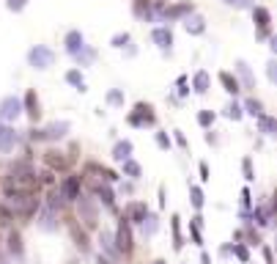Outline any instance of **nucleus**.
<instances>
[{
	"label": "nucleus",
	"instance_id": "1",
	"mask_svg": "<svg viewBox=\"0 0 277 264\" xmlns=\"http://www.w3.org/2000/svg\"><path fill=\"white\" fill-rule=\"evenodd\" d=\"M52 61H55V52H52L50 47H44V44H36L28 52V64L33 66V69H47V66H52Z\"/></svg>",
	"mask_w": 277,
	"mask_h": 264
},
{
	"label": "nucleus",
	"instance_id": "2",
	"mask_svg": "<svg viewBox=\"0 0 277 264\" xmlns=\"http://www.w3.org/2000/svg\"><path fill=\"white\" fill-rule=\"evenodd\" d=\"M129 124L132 127H154L157 124V116H154V107L151 105H146V102H140V105H134V110L129 113Z\"/></svg>",
	"mask_w": 277,
	"mask_h": 264
},
{
	"label": "nucleus",
	"instance_id": "3",
	"mask_svg": "<svg viewBox=\"0 0 277 264\" xmlns=\"http://www.w3.org/2000/svg\"><path fill=\"white\" fill-rule=\"evenodd\" d=\"M22 116V99L17 97H3V102H0V119L6 121H14Z\"/></svg>",
	"mask_w": 277,
	"mask_h": 264
},
{
	"label": "nucleus",
	"instance_id": "4",
	"mask_svg": "<svg viewBox=\"0 0 277 264\" xmlns=\"http://www.w3.org/2000/svg\"><path fill=\"white\" fill-rule=\"evenodd\" d=\"M151 39H154V44H157L162 52H170V50H173V31L167 28V25H159V28H154V31H151Z\"/></svg>",
	"mask_w": 277,
	"mask_h": 264
},
{
	"label": "nucleus",
	"instance_id": "5",
	"mask_svg": "<svg viewBox=\"0 0 277 264\" xmlns=\"http://www.w3.org/2000/svg\"><path fill=\"white\" fill-rule=\"evenodd\" d=\"M116 250H121V253H129L132 250V226H129V220H121V226H118V234H116Z\"/></svg>",
	"mask_w": 277,
	"mask_h": 264
},
{
	"label": "nucleus",
	"instance_id": "6",
	"mask_svg": "<svg viewBox=\"0 0 277 264\" xmlns=\"http://www.w3.org/2000/svg\"><path fill=\"white\" fill-rule=\"evenodd\" d=\"M192 11H195L192 3H173V6H167V9H162V19L176 22V19H184L187 14H192Z\"/></svg>",
	"mask_w": 277,
	"mask_h": 264
},
{
	"label": "nucleus",
	"instance_id": "7",
	"mask_svg": "<svg viewBox=\"0 0 277 264\" xmlns=\"http://www.w3.org/2000/svg\"><path fill=\"white\" fill-rule=\"evenodd\" d=\"M60 198L63 201H77L80 195V176H66L63 182H60Z\"/></svg>",
	"mask_w": 277,
	"mask_h": 264
},
{
	"label": "nucleus",
	"instance_id": "8",
	"mask_svg": "<svg viewBox=\"0 0 277 264\" xmlns=\"http://www.w3.org/2000/svg\"><path fill=\"white\" fill-rule=\"evenodd\" d=\"M184 31L190 33V36H200V33L206 31V19L192 11V14H187V17H184Z\"/></svg>",
	"mask_w": 277,
	"mask_h": 264
},
{
	"label": "nucleus",
	"instance_id": "9",
	"mask_svg": "<svg viewBox=\"0 0 277 264\" xmlns=\"http://www.w3.org/2000/svg\"><path fill=\"white\" fill-rule=\"evenodd\" d=\"M69 130H72L69 121H55V124H50L47 130H42V135H44V140H60Z\"/></svg>",
	"mask_w": 277,
	"mask_h": 264
},
{
	"label": "nucleus",
	"instance_id": "10",
	"mask_svg": "<svg viewBox=\"0 0 277 264\" xmlns=\"http://www.w3.org/2000/svg\"><path fill=\"white\" fill-rule=\"evenodd\" d=\"M134 14L146 22H154L157 14H154V0H134Z\"/></svg>",
	"mask_w": 277,
	"mask_h": 264
},
{
	"label": "nucleus",
	"instance_id": "11",
	"mask_svg": "<svg viewBox=\"0 0 277 264\" xmlns=\"http://www.w3.org/2000/svg\"><path fill=\"white\" fill-rule=\"evenodd\" d=\"M22 113H28V116H30V121H36L39 116H42V110H39V97H36V91H28V94H25Z\"/></svg>",
	"mask_w": 277,
	"mask_h": 264
},
{
	"label": "nucleus",
	"instance_id": "12",
	"mask_svg": "<svg viewBox=\"0 0 277 264\" xmlns=\"http://www.w3.org/2000/svg\"><path fill=\"white\" fill-rule=\"evenodd\" d=\"M146 215H148V207L143 204V201H132V204L126 207V215H124V218L129 220V223H140Z\"/></svg>",
	"mask_w": 277,
	"mask_h": 264
},
{
	"label": "nucleus",
	"instance_id": "13",
	"mask_svg": "<svg viewBox=\"0 0 277 264\" xmlns=\"http://www.w3.org/2000/svg\"><path fill=\"white\" fill-rule=\"evenodd\" d=\"M77 201H80V212H83L85 226H93V223H96V207H93V201L83 198V195H77Z\"/></svg>",
	"mask_w": 277,
	"mask_h": 264
},
{
	"label": "nucleus",
	"instance_id": "14",
	"mask_svg": "<svg viewBox=\"0 0 277 264\" xmlns=\"http://www.w3.org/2000/svg\"><path fill=\"white\" fill-rule=\"evenodd\" d=\"M17 130L14 127H0V152H9V149H14L17 143Z\"/></svg>",
	"mask_w": 277,
	"mask_h": 264
},
{
	"label": "nucleus",
	"instance_id": "15",
	"mask_svg": "<svg viewBox=\"0 0 277 264\" xmlns=\"http://www.w3.org/2000/svg\"><path fill=\"white\" fill-rule=\"evenodd\" d=\"M63 44H66V52H69V55H74V52L80 50V47L85 44V36L80 31H69L66 33V39H63Z\"/></svg>",
	"mask_w": 277,
	"mask_h": 264
},
{
	"label": "nucleus",
	"instance_id": "16",
	"mask_svg": "<svg viewBox=\"0 0 277 264\" xmlns=\"http://www.w3.org/2000/svg\"><path fill=\"white\" fill-rule=\"evenodd\" d=\"M253 19L258 28H269L272 25V11L266 9V6H253Z\"/></svg>",
	"mask_w": 277,
	"mask_h": 264
},
{
	"label": "nucleus",
	"instance_id": "17",
	"mask_svg": "<svg viewBox=\"0 0 277 264\" xmlns=\"http://www.w3.org/2000/svg\"><path fill=\"white\" fill-rule=\"evenodd\" d=\"M93 193H96V198L102 201L105 207H110V209L116 207V198H113V190H110L107 185H102V182H96V185H93Z\"/></svg>",
	"mask_w": 277,
	"mask_h": 264
},
{
	"label": "nucleus",
	"instance_id": "18",
	"mask_svg": "<svg viewBox=\"0 0 277 264\" xmlns=\"http://www.w3.org/2000/svg\"><path fill=\"white\" fill-rule=\"evenodd\" d=\"M220 83H222V85H225V91H228V94H231V97H236V94H239V91H241V85H239V80H236V77H233V74H231V72H220Z\"/></svg>",
	"mask_w": 277,
	"mask_h": 264
},
{
	"label": "nucleus",
	"instance_id": "19",
	"mask_svg": "<svg viewBox=\"0 0 277 264\" xmlns=\"http://www.w3.org/2000/svg\"><path fill=\"white\" fill-rule=\"evenodd\" d=\"M236 74L241 77L245 88H253V85H255V77H253V72H250V66L245 64V61H236Z\"/></svg>",
	"mask_w": 277,
	"mask_h": 264
},
{
	"label": "nucleus",
	"instance_id": "20",
	"mask_svg": "<svg viewBox=\"0 0 277 264\" xmlns=\"http://www.w3.org/2000/svg\"><path fill=\"white\" fill-rule=\"evenodd\" d=\"M126 157H132V143H129V140H118L116 149H113V160L124 162Z\"/></svg>",
	"mask_w": 277,
	"mask_h": 264
},
{
	"label": "nucleus",
	"instance_id": "21",
	"mask_svg": "<svg viewBox=\"0 0 277 264\" xmlns=\"http://www.w3.org/2000/svg\"><path fill=\"white\" fill-rule=\"evenodd\" d=\"M93 58H96V52H93V50H91V47H88V44H83V47H80L77 52H74V61H77L80 66H88V64H91Z\"/></svg>",
	"mask_w": 277,
	"mask_h": 264
},
{
	"label": "nucleus",
	"instance_id": "22",
	"mask_svg": "<svg viewBox=\"0 0 277 264\" xmlns=\"http://www.w3.org/2000/svg\"><path fill=\"white\" fill-rule=\"evenodd\" d=\"M192 88H195L198 94H206V91H209V72H203V69L195 72V77H192Z\"/></svg>",
	"mask_w": 277,
	"mask_h": 264
},
{
	"label": "nucleus",
	"instance_id": "23",
	"mask_svg": "<svg viewBox=\"0 0 277 264\" xmlns=\"http://www.w3.org/2000/svg\"><path fill=\"white\" fill-rule=\"evenodd\" d=\"M258 127H261L263 135H274L277 132V121L272 116H266V113H261V116H258Z\"/></svg>",
	"mask_w": 277,
	"mask_h": 264
},
{
	"label": "nucleus",
	"instance_id": "24",
	"mask_svg": "<svg viewBox=\"0 0 277 264\" xmlns=\"http://www.w3.org/2000/svg\"><path fill=\"white\" fill-rule=\"evenodd\" d=\"M66 83L74 85L77 91H85V80H83V72H80V69H69V72H66Z\"/></svg>",
	"mask_w": 277,
	"mask_h": 264
},
{
	"label": "nucleus",
	"instance_id": "25",
	"mask_svg": "<svg viewBox=\"0 0 277 264\" xmlns=\"http://www.w3.org/2000/svg\"><path fill=\"white\" fill-rule=\"evenodd\" d=\"M140 226H143V237H151V234H157V228H159V220L154 218V215H146V218L140 220Z\"/></svg>",
	"mask_w": 277,
	"mask_h": 264
},
{
	"label": "nucleus",
	"instance_id": "26",
	"mask_svg": "<svg viewBox=\"0 0 277 264\" xmlns=\"http://www.w3.org/2000/svg\"><path fill=\"white\" fill-rule=\"evenodd\" d=\"M39 226H42V228H55V226H58V220H55V209L47 207L44 212H42V218H39Z\"/></svg>",
	"mask_w": 277,
	"mask_h": 264
},
{
	"label": "nucleus",
	"instance_id": "27",
	"mask_svg": "<svg viewBox=\"0 0 277 264\" xmlns=\"http://www.w3.org/2000/svg\"><path fill=\"white\" fill-rule=\"evenodd\" d=\"M47 162H50V168H58V171H63L69 162L60 157V152H47Z\"/></svg>",
	"mask_w": 277,
	"mask_h": 264
},
{
	"label": "nucleus",
	"instance_id": "28",
	"mask_svg": "<svg viewBox=\"0 0 277 264\" xmlns=\"http://www.w3.org/2000/svg\"><path fill=\"white\" fill-rule=\"evenodd\" d=\"M241 110L250 113V116H261V113H263V105H261V99H247Z\"/></svg>",
	"mask_w": 277,
	"mask_h": 264
},
{
	"label": "nucleus",
	"instance_id": "29",
	"mask_svg": "<svg viewBox=\"0 0 277 264\" xmlns=\"http://www.w3.org/2000/svg\"><path fill=\"white\" fill-rule=\"evenodd\" d=\"M124 173L132 176V179H137V176H140V165H137L132 157H126V160H124Z\"/></svg>",
	"mask_w": 277,
	"mask_h": 264
},
{
	"label": "nucleus",
	"instance_id": "30",
	"mask_svg": "<svg viewBox=\"0 0 277 264\" xmlns=\"http://www.w3.org/2000/svg\"><path fill=\"white\" fill-rule=\"evenodd\" d=\"M9 250L14 256H22V240H19V234H11L9 237Z\"/></svg>",
	"mask_w": 277,
	"mask_h": 264
},
{
	"label": "nucleus",
	"instance_id": "31",
	"mask_svg": "<svg viewBox=\"0 0 277 264\" xmlns=\"http://www.w3.org/2000/svg\"><path fill=\"white\" fill-rule=\"evenodd\" d=\"M225 116H228V119H233V121H239L241 116H245V110H241V105L231 102V105H228V110H225Z\"/></svg>",
	"mask_w": 277,
	"mask_h": 264
},
{
	"label": "nucleus",
	"instance_id": "32",
	"mask_svg": "<svg viewBox=\"0 0 277 264\" xmlns=\"http://www.w3.org/2000/svg\"><path fill=\"white\" fill-rule=\"evenodd\" d=\"M170 226H173V240H176V242H173V248L179 250L181 245H184V242H181V228H179V218H173V220H170Z\"/></svg>",
	"mask_w": 277,
	"mask_h": 264
},
{
	"label": "nucleus",
	"instance_id": "33",
	"mask_svg": "<svg viewBox=\"0 0 277 264\" xmlns=\"http://www.w3.org/2000/svg\"><path fill=\"white\" fill-rule=\"evenodd\" d=\"M198 124H200V127H212V124H214V113H212V110H200V113H198Z\"/></svg>",
	"mask_w": 277,
	"mask_h": 264
},
{
	"label": "nucleus",
	"instance_id": "34",
	"mask_svg": "<svg viewBox=\"0 0 277 264\" xmlns=\"http://www.w3.org/2000/svg\"><path fill=\"white\" fill-rule=\"evenodd\" d=\"M110 44L118 47V50H121V47H126V44H129V33H116V36L110 39Z\"/></svg>",
	"mask_w": 277,
	"mask_h": 264
},
{
	"label": "nucleus",
	"instance_id": "35",
	"mask_svg": "<svg viewBox=\"0 0 277 264\" xmlns=\"http://www.w3.org/2000/svg\"><path fill=\"white\" fill-rule=\"evenodd\" d=\"M102 245H105V250L116 253V237H113V234H107V231H102Z\"/></svg>",
	"mask_w": 277,
	"mask_h": 264
},
{
	"label": "nucleus",
	"instance_id": "36",
	"mask_svg": "<svg viewBox=\"0 0 277 264\" xmlns=\"http://www.w3.org/2000/svg\"><path fill=\"white\" fill-rule=\"evenodd\" d=\"M107 102H110V105H124V91H118V88H113V91L107 94Z\"/></svg>",
	"mask_w": 277,
	"mask_h": 264
},
{
	"label": "nucleus",
	"instance_id": "37",
	"mask_svg": "<svg viewBox=\"0 0 277 264\" xmlns=\"http://www.w3.org/2000/svg\"><path fill=\"white\" fill-rule=\"evenodd\" d=\"M192 207L195 209H200V207H203V190H200V187H192Z\"/></svg>",
	"mask_w": 277,
	"mask_h": 264
},
{
	"label": "nucleus",
	"instance_id": "38",
	"mask_svg": "<svg viewBox=\"0 0 277 264\" xmlns=\"http://www.w3.org/2000/svg\"><path fill=\"white\" fill-rule=\"evenodd\" d=\"M241 171H245V179H247V182L255 179V176H253V162H250V157L241 160Z\"/></svg>",
	"mask_w": 277,
	"mask_h": 264
},
{
	"label": "nucleus",
	"instance_id": "39",
	"mask_svg": "<svg viewBox=\"0 0 277 264\" xmlns=\"http://www.w3.org/2000/svg\"><path fill=\"white\" fill-rule=\"evenodd\" d=\"M253 220H258L261 226H269V212H266V209H255V212H253Z\"/></svg>",
	"mask_w": 277,
	"mask_h": 264
},
{
	"label": "nucleus",
	"instance_id": "40",
	"mask_svg": "<svg viewBox=\"0 0 277 264\" xmlns=\"http://www.w3.org/2000/svg\"><path fill=\"white\" fill-rule=\"evenodd\" d=\"M6 6H9V11H22L28 6V0H6Z\"/></svg>",
	"mask_w": 277,
	"mask_h": 264
},
{
	"label": "nucleus",
	"instance_id": "41",
	"mask_svg": "<svg viewBox=\"0 0 277 264\" xmlns=\"http://www.w3.org/2000/svg\"><path fill=\"white\" fill-rule=\"evenodd\" d=\"M225 3L233 9H253V0H225Z\"/></svg>",
	"mask_w": 277,
	"mask_h": 264
},
{
	"label": "nucleus",
	"instance_id": "42",
	"mask_svg": "<svg viewBox=\"0 0 277 264\" xmlns=\"http://www.w3.org/2000/svg\"><path fill=\"white\" fill-rule=\"evenodd\" d=\"M233 253H236V259H241V261H247V259H250V253H247V248H245V245H233Z\"/></svg>",
	"mask_w": 277,
	"mask_h": 264
},
{
	"label": "nucleus",
	"instance_id": "43",
	"mask_svg": "<svg viewBox=\"0 0 277 264\" xmlns=\"http://www.w3.org/2000/svg\"><path fill=\"white\" fill-rule=\"evenodd\" d=\"M157 146L159 149H170V138H167L165 132H157Z\"/></svg>",
	"mask_w": 277,
	"mask_h": 264
},
{
	"label": "nucleus",
	"instance_id": "44",
	"mask_svg": "<svg viewBox=\"0 0 277 264\" xmlns=\"http://www.w3.org/2000/svg\"><path fill=\"white\" fill-rule=\"evenodd\" d=\"M187 91H190V88H187V77L181 74V77H179V94H181V97H187Z\"/></svg>",
	"mask_w": 277,
	"mask_h": 264
},
{
	"label": "nucleus",
	"instance_id": "45",
	"mask_svg": "<svg viewBox=\"0 0 277 264\" xmlns=\"http://www.w3.org/2000/svg\"><path fill=\"white\" fill-rule=\"evenodd\" d=\"M77 237V245H80V250H85L88 248V240H85V234H74Z\"/></svg>",
	"mask_w": 277,
	"mask_h": 264
},
{
	"label": "nucleus",
	"instance_id": "46",
	"mask_svg": "<svg viewBox=\"0 0 277 264\" xmlns=\"http://www.w3.org/2000/svg\"><path fill=\"white\" fill-rule=\"evenodd\" d=\"M192 240H195V245H203V242H200V231H198V226H195V223H192Z\"/></svg>",
	"mask_w": 277,
	"mask_h": 264
},
{
	"label": "nucleus",
	"instance_id": "47",
	"mask_svg": "<svg viewBox=\"0 0 277 264\" xmlns=\"http://www.w3.org/2000/svg\"><path fill=\"white\" fill-rule=\"evenodd\" d=\"M176 143H179L181 149H187V138H184L181 132H176Z\"/></svg>",
	"mask_w": 277,
	"mask_h": 264
},
{
	"label": "nucleus",
	"instance_id": "48",
	"mask_svg": "<svg viewBox=\"0 0 277 264\" xmlns=\"http://www.w3.org/2000/svg\"><path fill=\"white\" fill-rule=\"evenodd\" d=\"M269 80H272V83H274V80H277V74H274V61H269Z\"/></svg>",
	"mask_w": 277,
	"mask_h": 264
},
{
	"label": "nucleus",
	"instance_id": "49",
	"mask_svg": "<svg viewBox=\"0 0 277 264\" xmlns=\"http://www.w3.org/2000/svg\"><path fill=\"white\" fill-rule=\"evenodd\" d=\"M200 179H209V165H206V162H200Z\"/></svg>",
	"mask_w": 277,
	"mask_h": 264
},
{
	"label": "nucleus",
	"instance_id": "50",
	"mask_svg": "<svg viewBox=\"0 0 277 264\" xmlns=\"http://www.w3.org/2000/svg\"><path fill=\"white\" fill-rule=\"evenodd\" d=\"M241 204L250 207V190H241Z\"/></svg>",
	"mask_w": 277,
	"mask_h": 264
},
{
	"label": "nucleus",
	"instance_id": "51",
	"mask_svg": "<svg viewBox=\"0 0 277 264\" xmlns=\"http://www.w3.org/2000/svg\"><path fill=\"white\" fill-rule=\"evenodd\" d=\"M200 261H203V264H212V259H209V253H203V256H200Z\"/></svg>",
	"mask_w": 277,
	"mask_h": 264
},
{
	"label": "nucleus",
	"instance_id": "52",
	"mask_svg": "<svg viewBox=\"0 0 277 264\" xmlns=\"http://www.w3.org/2000/svg\"><path fill=\"white\" fill-rule=\"evenodd\" d=\"M99 264H110V261H107V259H105V256H99Z\"/></svg>",
	"mask_w": 277,
	"mask_h": 264
},
{
	"label": "nucleus",
	"instance_id": "53",
	"mask_svg": "<svg viewBox=\"0 0 277 264\" xmlns=\"http://www.w3.org/2000/svg\"><path fill=\"white\" fill-rule=\"evenodd\" d=\"M154 264H165V261H154Z\"/></svg>",
	"mask_w": 277,
	"mask_h": 264
},
{
	"label": "nucleus",
	"instance_id": "54",
	"mask_svg": "<svg viewBox=\"0 0 277 264\" xmlns=\"http://www.w3.org/2000/svg\"><path fill=\"white\" fill-rule=\"evenodd\" d=\"M245 264H247V261H245Z\"/></svg>",
	"mask_w": 277,
	"mask_h": 264
}]
</instances>
